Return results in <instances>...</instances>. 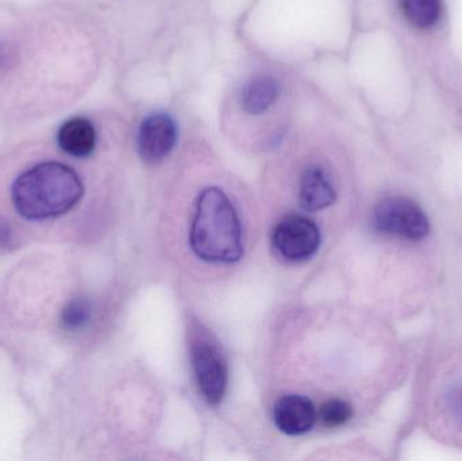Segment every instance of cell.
<instances>
[{"instance_id":"12","label":"cell","mask_w":462,"mask_h":461,"mask_svg":"<svg viewBox=\"0 0 462 461\" xmlns=\"http://www.w3.org/2000/svg\"><path fill=\"white\" fill-rule=\"evenodd\" d=\"M92 306L84 298L69 300L61 311V325L68 332H79L89 324Z\"/></svg>"},{"instance_id":"10","label":"cell","mask_w":462,"mask_h":461,"mask_svg":"<svg viewBox=\"0 0 462 461\" xmlns=\"http://www.w3.org/2000/svg\"><path fill=\"white\" fill-rule=\"evenodd\" d=\"M279 92L280 87L276 78L266 75L257 76L242 91V108L250 115H260L274 105Z\"/></svg>"},{"instance_id":"11","label":"cell","mask_w":462,"mask_h":461,"mask_svg":"<svg viewBox=\"0 0 462 461\" xmlns=\"http://www.w3.org/2000/svg\"><path fill=\"white\" fill-rule=\"evenodd\" d=\"M404 15L414 26L430 29L441 18V0H401Z\"/></svg>"},{"instance_id":"7","label":"cell","mask_w":462,"mask_h":461,"mask_svg":"<svg viewBox=\"0 0 462 461\" xmlns=\"http://www.w3.org/2000/svg\"><path fill=\"white\" fill-rule=\"evenodd\" d=\"M273 419L280 432L288 436H300L314 427L317 410L309 398L287 395L274 406Z\"/></svg>"},{"instance_id":"1","label":"cell","mask_w":462,"mask_h":461,"mask_svg":"<svg viewBox=\"0 0 462 461\" xmlns=\"http://www.w3.org/2000/svg\"><path fill=\"white\" fill-rule=\"evenodd\" d=\"M84 195L78 173L61 162L46 161L24 171L11 187L16 213L29 221L57 218L72 210Z\"/></svg>"},{"instance_id":"8","label":"cell","mask_w":462,"mask_h":461,"mask_svg":"<svg viewBox=\"0 0 462 461\" xmlns=\"http://www.w3.org/2000/svg\"><path fill=\"white\" fill-rule=\"evenodd\" d=\"M336 189L323 168H307L301 176L299 202L307 211L323 210L336 202Z\"/></svg>"},{"instance_id":"6","label":"cell","mask_w":462,"mask_h":461,"mask_svg":"<svg viewBox=\"0 0 462 461\" xmlns=\"http://www.w3.org/2000/svg\"><path fill=\"white\" fill-rule=\"evenodd\" d=\"M178 143V126L167 114H152L141 124L138 132V151L148 162L164 160Z\"/></svg>"},{"instance_id":"13","label":"cell","mask_w":462,"mask_h":461,"mask_svg":"<svg viewBox=\"0 0 462 461\" xmlns=\"http://www.w3.org/2000/svg\"><path fill=\"white\" fill-rule=\"evenodd\" d=\"M352 408L345 401L333 400L323 403L319 417L323 425L328 428H338L352 419Z\"/></svg>"},{"instance_id":"15","label":"cell","mask_w":462,"mask_h":461,"mask_svg":"<svg viewBox=\"0 0 462 461\" xmlns=\"http://www.w3.org/2000/svg\"><path fill=\"white\" fill-rule=\"evenodd\" d=\"M15 243V235L7 221L0 218V248L8 249Z\"/></svg>"},{"instance_id":"4","label":"cell","mask_w":462,"mask_h":461,"mask_svg":"<svg viewBox=\"0 0 462 461\" xmlns=\"http://www.w3.org/2000/svg\"><path fill=\"white\" fill-rule=\"evenodd\" d=\"M320 233L314 221L303 216L282 219L273 232L274 249L290 262H306L317 254Z\"/></svg>"},{"instance_id":"3","label":"cell","mask_w":462,"mask_h":461,"mask_svg":"<svg viewBox=\"0 0 462 461\" xmlns=\"http://www.w3.org/2000/svg\"><path fill=\"white\" fill-rule=\"evenodd\" d=\"M374 225L379 232L411 241L422 240L430 230L422 208L407 198L383 200L374 208Z\"/></svg>"},{"instance_id":"5","label":"cell","mask_w":462,"mask_h":461,"mask_svg":"<svg viewBox=\"0 0 462 461\" xmlns=\"http://www.w3.org/2000/svg\"><path fill=\"white\" fill-rule=\"evenodd\" d=\"M192 364L203 397L210 405H218L227 386L226 365L221 354L213 346L198 344L192 349Z\"/></svg>"},{"instance_id":"9","label":"cell","mask_w":462,"mask_h":461,"mask_svg":"<svg viewBox=\"0 0 462 461\" xmlns=\"http://www.w3.org/2000/svg\"><path fill=\"white\" fill-rule=\"evenodd\" d=\"M57 141L65 153L83 159L94 152L97 145V130L88 119L76 116L60 127Z\"/></svg>"},{"instance_id":"2","label":"cell","mask_w":462,"mask_h":461,"mask_svg":"<svg viewBox=\"0 0 462 461\" xmlns=\"http://www.w3.org/2000/svg\"><path fill=\"white\" fill-rule=\"evenodd\" d=\"M189 241L197 256L206 262L230 264L241 259V221L222 189L210 187L198 198Z\"/></svg>"},{"instance_id":"14","label":"cell","mask_w":462,"mask_h":461,"mask_svg":"<svg viewBox=\"0 0 462 461\" xmlns=\"http://www.w3.org/2000/svg\"><path fill=\"white\" fill-rule=\"evenodd\" d=\"M448 408L455 420L462 424V386L456 387L448 395Z\"/></svg>"}]
</instances>
